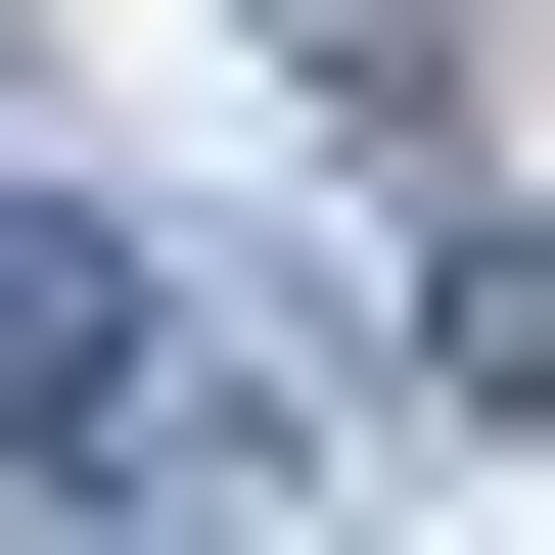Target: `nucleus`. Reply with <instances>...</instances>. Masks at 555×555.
Here are the masks:
<instances>
[{
  "label": "nucleus",
  "instance_id": "1",
  "mask_svg": "<svg viewBox=\"0 0 555 555\" xmlns=\"http://www.w3.org/2000/svg\"><path fill=\"white\" fill-rule=\"evenodd\" d=\"M139 371H185V278L139 232H0V463H139Z\"/></svg>",
  "mask_w": 555,
  "mask_h": 555
}]
</instances>
